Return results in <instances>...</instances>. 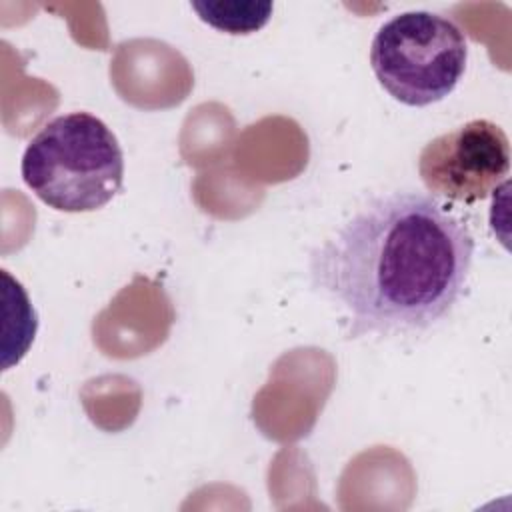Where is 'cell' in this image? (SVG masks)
Masks as SVG:
<instances>
[{
  "label": "cell",
  "mask_w": 512,
  "mask_h": 512,
  "mask_svg": "<svg viewBox=\"0 0 512 512\" xmlns=\"http://www.w3.org/2000/svg\"><path fill=\"white\" fill-rule=\"evenodd\" d=\"M468 226L418 192L378 196L308 256L314 290L348 316V336H398L434 326L472 268Z\"/></svg>",
  "instance_id": "obj_1"
},
{
  "label": "cell",
  "mask_w": 512,
  "mask_h": 512,
  "mask_svg": "<svg viewBox=\"0 0 512 512\" xmlns=\"http://www.w3.org/2000/svg\"><path fill=\"white\" fill-rule=\"evenodd\" d=\"M22 180L50 208L92 212L108 204L124 182V154L114 132L90 112L46 122L22 156Z\"/></svg>",
  "instance_id": "obj_2"
},
{
  "label": "cell",
  "mask_w": 512,
  "mask_h": 512,
  "mask_svg": "<svg viewBox=\"0 0 512 512\" xmlns=\"http://www.w3.org/2000/svg\"><path fill=\"white\" fill-rule=\"evenodd\" d=\"M468 44L448 16L410 10L384 22L370 46V64L382 88L406 106L446 98L460 82Z\"/></svg>",
  "instance_id": "obj_3"
},
{
  "label": "cell",
  "mask_w": 512,
  "mask_h": 512,
  "mask_svg": "<svg viewBox=\"0 0 512 512\" xmlns=\"http://www.w3.org/2000/svg\"><path fill=\"white\" fill-rule=\"evenodd\" d=\"M508 170V136L486 118L468 120L432 138L418 156V174L428 192L466 204L488 198Z\"/></svg>",
  "instance_id": "obj_4"
},
{
  "label": "cell",
  "mask_w": 512,
  "mask_h": 512,
  "mask_svg": "<svg viewBox=\"0 0 512 512\" xmlns=\"http://www.w3.org/2000/svg\"><path fill=\"white\" fill-rule=\"evenodd\" d=\"M198 16L228 34H250L260 30L272 14V2H192Z\"/></svg>",
  "instance_id": "obj_5"
}]
</instances>
